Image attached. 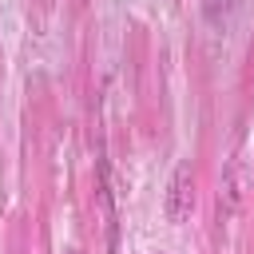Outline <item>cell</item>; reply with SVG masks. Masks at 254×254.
Masks as SVG:
<instances>
[{"label": "cell", "mask_w": 254, "mask_h": 254, "mask_svg": "<svg viewBox=\"0 0 254 254\" xmlns=\"http://www.w3.org/2000/svg\"><path fill=\"white\" fill-rule=\"evenodd\" d=\"M190 210H194V175H190V163H179L171 175V187H167V218L187 222Z\"/></svg>", "instance_id": "6da1fadb"}]
</instances>
